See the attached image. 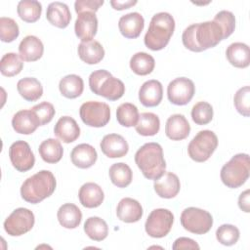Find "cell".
Returning a JSON list of instances; mask_svg holds the SVG:
<instances>
[{
	"instance_id": "6da1fadb",
	"label": "cell",
	"mask_w": 250,
	"mask_h": 250,
	"mask_svg": "<svg viewBox=\"0 0 250 250\" xmlns=\"http://www.w3.org/2000/svg\"><path fill=\"white\" fill-rule=\"evenodd\" d=\"M223 39V29L214 21L190 24L182 35L184 46L192 52H202L213 48Z\"/></svg>"
},
{
	"instance_id": "7a4b0ae2",
	"label": "cell",
	"mask_w": 250,
	"mask_h": 250,
	"mask_svg": "<svg viewBox=\"0 0 250 250\" xmlns=\"http://www.w3.org/2000/svg\"><path fill=\"white\" fill-rule=\"evenodd\" d=\"M135 162L145 178L157 180L166 169L162 146L157 143H146L142 146L135 154Z\"/></svg>"
},
{
	"instance_id": "3957f363",
	"label": "cell",
	"mask_w": 250,
	"mask_h": 250,
	"mask_svg": "<svg viewBox=\"0 0 250 250\" xmlns=\"http://www.w3.org/2000/svg\"><path fill=\"white\" fill-rule=\"evenodd\" d=\"M57 182L49 170H41L27 178L21 187V195L26 202L36 204L53 194Z\"/></svg>"
},
{
	"instance_id": "277c9868",
	"label": "cell",
	"mask_w": 250,
	"mask_h": 250,
	"mask_svg": "<svg viewBox=\"0 0 250 250\" xmlns=\"http://www.w3.org/2000/svg\"><path fill=\"white\" fill-rule=\"evenodd\" d=\"M174 30V18L166 12L157 13L150 20L148 29L144 38L145 45L152 51L162 50L169 43Z\"/></svg>"
},
{
	"instance_id": "5b68a950",
	"label": "cell",
	"mask_w": 250,
	"mask_h": 250,
	"mask_svg": "<svg viewBox=\"0 0 250 250\" xmlns=\"http://www.w3.org/2000/svg\"><path fill=\"white\" fill-rule=\"evenodd\" d=\"M89 87L94 94L109 101H117L125 93L124 83L104 69L95 70L90 74Z\"/></svg>"
},
{
	"instance_id": "8992f818",
	"label": "cell",
	"mask_w": 250,
	"mask_h": 250,
	"mask_svg": "<svg viewBox=\"0 0 250 250\" xmlns=\"http://www.w3.org/2000/svg\"><path fill=\"white\" fill-rule=\"evenodd\" d=\"M250 161L247 153L235 154L221 169V180L229 188L241 187L249 178Z\"/></svg>"
},
{
	"instance_id": "52a82bcc",
	"label": "cell",
	"mask_w": 250,
	"mask_h": 250,
	"mask_svg": "<svg viewBox=\"0 0 250 250\" xmlns=\"http://www.w3.org/2000/svg\"><path fill=\"white\" fill-rule=\"evenodd\" d=\"M218 146V138L213 131H199L188 146L189 157L196 162H204L210 158Z\"/></svg>"
},
{
	"instance_id": "ba28073f",
	"label": "cell",
	"mask_w": 250,
	"mask_h": 250,
	"mask_svg": "<svg viewBox=\"0 0 250 250\" xmlns=\"http://www.w3.org/2000/svg\"><path fill=\"white\" fill-rule=\"evenodd\" d=\"M182 227L194 234L207 233L213 226L212 215L203 209L196 207L186 208L180 218Z\"/></svg>"
},
{
	"instance_id": "9c48e42d",
	"label": "cell",
	"mask_w": 250,
	"mask_h": 250,
	"mask_svg": "<svg viewBox=\"0 0 250 250\" xmlns=\"http://www.w3.org/2000/svg\"><path fill=\"white\" fill-rule=\"evenodd\" d=\"M80 118L90 127H104L110 119L109 105L103 102L89 101L81 104L79 109Z\"/></svg>"
},
{
	"instance_id": "30bf717a",
	"label": "cell",
	"mask_w": 250,
	"mask_h": 250,
	"mask_svg": "<svg viewBox=\"0 0 250 250\" xmlns=\"http://www.w3.org/2000/svg\"><path fill=\"white\" fill-rule=\"evenodd\" d=\"M173 223L174 215L170 210L164 208L154 209L146 221V232L154 238L164 237L171 230Z\"/></svg>"
},
{
	"instance_id": "8fae6325",
	"label": "cell",
	"mask_w": 250,
	"mask_h": 250,
	"mask_svg": "<svg viewBox=\"0 0 250 250\" xmlns=\"http://www.w3.org/2000/svg\"><path fill=\"white\" fill-rule=\"evenodd\" d=\"M35 218L27 208H17L4 222V229L11 236H20L28 232L34 226Z\"/></svg>"
},
{
	"instance_id": "7c38bea8",
	"label": "cell",
	"mask_w": 250,
	"mask_h": 250,
	"mask_svg": "<svg viewBox=\"0 0 250 250\" xmlns=\"http://www.w3.org/2000/svg\"><path fill=\"white\" fill-rule=\"evenodd\" d=\"M195 93L192 80L187 77H178L172 80L167 87V97L170 103L176 105L188 104Z\"/></svg>"
},
{
	"instance_id": "4fadbf2b",
	"label": "cell",
	"mask_w": 250,
	"mask_h": 250,
	"mask_svg": "<svg viewBox=\"0 0 250 250\" xmlns=\"http://www.w3.org/2000/svg\"><path fill=\"white\" fill-rule=\"evenodd\" d=\"M9 156L12 165L19 172L30 170L35 163L34 154L29 145L24 141H16L9 148Z\"/></svg>"
},
{
	"instance_id": "5bb4252c",
	"label": "cell",
	"mask_w": 250,
	"mask_h": 250,
	"mask_svg": "<svg viewBox=\"0 0 250 250\" xmlns=\"http://www.w3.org/2000/svg\"><path fill=\"white\" fill-rule=\"evenodd\" d=\"M98 30V19L93 12H84L78 14L74 24L76 36L82 42L93 40Z\"/></svg>"
},
{
	"instance_id": "9a60e30c",
	"label": "cell",
	"mask_w": 250,
	"mask_h": 250,
	"mask_svg": "<svg viewBox=\"0 0 250 250\" xmlns=\"http://www.w3.org/2000/svg\"><path fill=\"white\" fill-rule=\"evenodd\" d=\"M103 153L109 158H119L127 154L129 146L127 141L118 134L105 135L100 144Z\"/></svg>"
},
{
	"instance_id": "2e32d148",
	"label": "cell",
	"mask_w": 250,
	"mask_h": 250,
	"mask_svg": "<svg viewBox=\"0 0 250 250\" xmlns=\"http://www.w3.org/2000/svg\"><path fill=\"white\" fill-rule=\"evenodd\" d=\"M145 26V20L138 12H132L122 16L118 21V27L121 34L129 39H135L140 36Z\"/></svg>"
},
{
	"instance_id": "e0dca14e",
	"label": "cell",
	"mask_w": 250,
	"mask_h": 250,
	"mask_svg": "<svg viewBox=\"0 0 250 250\" xmlns=\"http://www.w3.org/2000/svg\"><path fill=\"white\" fill-rule=\"evenodd\" d=\"M163 98L162 84L155 79L146 81L139 90V100L146 107H153L160 104Z\"/></svg>"
},
{
	"instance_id": "ac0fdd59",
	"label": "cell",
	"mask_w": 250,
	"mask_h": 250,
	"mask_svg": "<svg viewBox=\"0 0 250 250\" xmlns=\"http://www.w3.org/2000/svg\"><path fill=\"white\" fill-rule=\"evenodd\" d=\"M153 188L158 196L169 199L175 197L179 193L181 184L176 174L165 172L159 179L154 181Z\"/></svg>"
},
{
	"instance_id": "d6986e66",
	"label": "cell",
	"mask_w": 250,
	"mask_h": 250,
	"mask_svg": "<svg viewBox=\"0 0 250 250\" xmlns=\"http://www.w3.org/2000/svg\"><path fill=\"white\" fill-rule=\"evenodd\" d=\"M13 129L23 135H29L35 132L40 126L39 120L31 109H22L18 111L12 118Z\"/></svg>"
},
{
	"instance_id": "ffe728a7",
	"label": "cell",
	"mask_w": 250,
	"mask_h": 250,
	"mask_svg": "<svg viewBox=\"0 0 250 250\" xmlns=\"http://www.w3.org/2000/svg\"><path fill=\"white\" fill-rule=\"evenodd\" d=\"M189 132L190 125L183 114H173L167 119L165 125V134L170 140H185L189 135Z\"/></svg>"
},
{
	"instance_id": "44dd1931",
	"label": "cell",
	"mask_w": 250,
	"mask_h": 250,
	"mask_svg": "<svg viewBox=\"0 0 250 250\" xmlns=\"http://www.w3.org/2000/svg\"><path fill=\"white\" fill-rule=\"evenodd\" d=\"M143 207L136 199L131 197L122 198L117 204V218L125 223H136L143 216Z\"/></svg>"
},
{
	"instance_id": "7402d4cb",
	"label": "cell",
	"mask_w": 250,
	"mask_h": 250,
	"mask_svg": "<svg viewBox=\"0 0 250 250\" xmlns=\"http://www.w3.org/2000/svg\"><path fill=\"white\" fill-rule=\"evenodd\" d=\"M54 134L63 143L69 144L78 139L80 136V128L72 117L62 116L54 127Z\"/></svg>"
},
{
	"instance_id": "603a6c76",
	"label": "cell",
	"mask_w": 250,
	"mask_h": 250,
	"mask_svg": "<svg viewBox=\"0 0 250 250\" xmlns=\"http://www.w3.org/2000/svg\"><path fill=\"white\" fill-rule=\"evenodd\" d=\"M44 52V46L42 41L34 36H25L19 45V55L24 62H35L38 61Z\"/></svg>"
},
{
	"instance_id": "cb8c5ba5",
	"label": "cell",
	"mask_w": 250,
	"mask_h": 250,
	"mask_svg": "<svg viewBox=\"0 0 250 250\" xmlns=\"http://www.w3.org/2000/svg\"><path fill=\"white\" fill-rule=\"evenodd\" d=\"M70 158L72 164L81 169L92 167L98 158L97 151L94 146L89 144H80L73 147Z\"/></svg>"
},
{
	"instance_id": "d4e9b609",
	"label": "cell",
	"mask_w": 250,
	"mask_h": 250,
	"mask_svg": "<svg viewBox=\"0 0 250 250\" xmlns=\"http://www.w3.org/2000/svg\"><path fill=\"white\" fill-rule=\"evenodd\" d=\"M46 18L51 24L59 28H65L70 22L71 14L66 4L56 1L49 4L46 12Z\"/></svg>"
},
{
	"instance_id": "484cf974",
	"label": "cell",
	"mask_w": 250,
	"mask_h": 250,
	"mask_svg": "<svg viewBox=\"0 0 250 250\" xmlns=\"http://www.w3.org/2000/svg\"><path fill=\"white\" fill-rule=\"evenodd\" d=\"M78 198L80 203L86 208L99 207L104 198L102 188L96 183L84 184L78 192Z\"/></svg>"
},
{
	"instance_id": "4316f807",
	"label": "cell",
	"mask_w": 250,
	"mask_h": 250,
	"mask_svg": "<svg viewBox=\"0 0 250 250\" xmlns=\"http://www.w3.org/2000/svg\"><path fill=\"white\" fill-rule=\"evenodd\" d=\"M229 62L238 68H245L250 63V50L248 45L242 42L231 43L226 51Z\"/></svg>"
},
{
	"instance_id": "83f0119b",
	"label": "cell",
	"mask_w": 250,
	"mask_h": 250,
	"mask_svg": "<svg viewBox=\"0 0 250 250\" xmlns=\"http://www.w3.org/2000/svg\"><path fill=\"white\" fill-rule=\"evenodd\" d=\"M78 56L88 64L99 63L104 57V49L99 41L91 40L81 42L78 45Z\"/></svg>"
},
{
	"instance_id": "f1b7e54d",
	"label": "cell",
	"mask_w": 250,
	"mask_h": 250,
	"mask_svg": "<svg viewBox=\"0 0 250 250\" xmlns=\"http://www.w3.org/2000/svg\"><path fill=\"white\" fill-rule=\"evenodd\" d=\"M57 217L60 225L63 228L75 229L81 223L82 213L75 204L65 203L59 208Z\"/></svg>"
},
{
	"instance_id": "f546056e",
	"label": "cell",
	"mask_w": 250,
	"mask_h": 250,
	"mask_svg": "<svg viewBox=\"0 0 250 250\" xmlns=\"http://www.w3.org/2000/svg\"><path fill=\"white\" fill-rule=\"evenodd\" d=\"M19 94L27 102H35L42 97L43 87L39 80L34 77H24L18 81Z\"/></svg>"
},
{
	"instance_id": "4dcf8cb0",
	"label": "cell",
	"mask_w": 250,
	"mask_h": 250,
	"mask_svg": "<svg viewBox=\"0 0 250 250\" xmlns=\"http://www.w3.org/2000/svg\"><path fill=\"white\" fill-rule=\"evenodd\" d=\"M59 89L63 97L75 99L83 93L84 82L79 75L68 74L60 80Z\"/></svg>"
},
{
	"instance_id": "1f68e13d",
	"label": "cell",
	"mask_w": 250,
	"mask_h": 250,
	"mask_svg": "<svg viewBox=\"0 0 250 250\" xmlns=\"http://www.w3.org/2000/svg\"><path fill=\"white\" fill-rule=\"evenodd\" d=\"M39 154L41 158L50 164L58 163L63 154V149L61 142L56 139H47L39 146Z\"/></svg>"
},
{
	"instance_id": "d6a6232c",
	"label": "cell",
	"mask_w": 250,
	"mask_h": 250,
	"mask_svg": "<svg viewBox=\"0 0 250 250\" xmlns=\"http://www.w3.org/2000/svg\"><path fill=\"white\" fill-rule=\"evenodd\" d=\"M155 66L153 57L145 52H138L130 60V68L138 75H147L152 72Z\"/></svg>"
},
{
	"instance_id": "836d02e7",
	"label": "cell",
	"mask_w": 250,
	"mask_h": 250,
	"mask_svg": "<svg viewBox=\"0 0 250 250\" xmlns=\"http://www.w3.org/2000/svg\"><path fill=\"white\" fill-rule=\"evenodd\" d=\"M135 128L142 136H154L160 129L159 117L152 112H143L140 114Z\"/></svg>"
},
{
	"instance_id": "e575fe53",
	"label": "cell",
	"mask_w": 250,
	"mask_h": 250,
	"mask_svg": "<svg viewBox=\"0 0 250 250\" xmlns=\"http://www.w3.org/2000/svg\"><path fill=\"white\" fill-rule=\"evenodd\" d=\"M108 175L111 183L117 188L128 187L133 179V172L131 168L123 162L112 164L109 168Z\"/></svg>"
},
{
	"instance_id": "d590c367",
	"label": "cell",
	"mask_w": 250,
	"mask_h": 250,
	"mask_svg": "<svg viewBox=\"0 0 250 250\" xmlns=\"http://www.w3.org/2000/svg\"><path fill=\"white\" fill-rule=\"evenodd\" d=\"M84 231L92 240L102 241L108 234V227L104 220L94 216L88 218L84 223Z\"/></svg>"
},
{
	"instance_id": "8d00e7d4",
	"label": "cell",
	"mask_w": 250,
	"mask_h": 250,
	"mask_svg": "<svg viewBox=\"0 0 250 250\" xmlns=\"http://www.w3.org/2000/svg\"><path fill=\"white\" fill-rule=\"evenodd\" d=\"M19 17L26 22H35L42 13V5L35 0H21L17 7Z\"/></svg>"
},
{
	"instance_id": "74e56055",
	"label": "cell",
	"mask_w": 250,
	"mask_h": 250,
	"mask_svg": "<svg viewBox=\"0 0 250 250\" xmlns=\"http://www.w3.org/2000/svg\"><path fill=\"white\" fill-rule=\"evenodd\" d=\"M23 67V62L16 53L5 54L0 61V71L4 76L13 77L18 75Z\"/></svg>"
},
{
	"instance_id": "f35d334b",
	"label": "cell",
	"mask_w": 250,
	"mask_h": 250,
	"mask_svg": "<svg viewBox=\"0 0 250 250\" xmlns=\"http://www.w3.org/2000/svg\"><path fill=\"white\" fill-rule=\"evenodd\" d=\"M139 116L140 114L137 106L131 103L121 104L116 109L117 121L124 127L136 126Z\"/></svg>"
},
{
	"instance_id": "ab89813d",
	"label": "cell",
	"mask_w": 250,
	"mask_h": 250,
	"mask_svg": "<svg viewBox=\"0 0 250 250\" xmlns=\"http://www.w3.org/2000/svg\"><path fill=\"white\" fill-rule=\"evenodd\" d=\"M191 118L197 125H206L213 119V107L207 102H199L191 108Z\"/></svg>"
},
{
	"instance_id": "60d3db41",
	"label": "cell",
	"mask_w": 250,
	"mask_h": 250,
	"mask_svg": "<svg viewBox=\"0 0 250 250\" xmlns=\"http://www.w3.org/2000/svg\"><path fill=\"white\" fill-rule=\"evenodd\" d=\"M239 229L229 224H224L220 226L216 230L217 240L226 246H231L235 244L239 239Z\"/></svg>"
},
{
	"instance_id": "b9f144b4",
	"label": "cell",
	"mask_w": 250,
	"mask_h": 250,
	"mask_svg": "<svg viewBox=\"0 0 250 250\" xmlns=\"http://www.w3.org/2000/svg\"><path fill=\"white\" fill-rule=\"evenodd\" d=\"M20 29L18 23L11 18H0V39L3 42L10 43L18 38Z\"/></svg>"
},
{
	"instance_id": "7bdbcfd3",
	"label": "cell",
	"mask_w": 250,
	"mask_h": 250,
	"mask_svg": "<svg viewBox=\"0 0 250 250\" xmlns=\"http://www.w3.org/2000/svg\"><path fill=\"white\" fill-rule=\"evenodd\" d=\"M233 104L236 110L243 116L250 115V87L244 86L236 91L233 97Z\"/></svg>"
},
{
	"instance_id": "ee69618b",
	"label": "cell",
	"mask_w": 250,
	"mask_h": 250,
	"mask_svg": "<svg viewBox=\"0 0 250 250\" xmlns=\"http://www.w3.org/2000/svg\"><path fill=\"white\" fill-rule=\"evenodd\" d=\"M213 21H216L221 26V28L223 29L224 39H227L234 31L235 18H234V15L231 12L226 11V10L220 11L219 13L216 14Z\"/></svg>"
},
{
	"instance_id": "f6af8a7d",
	"label": "cell",
	"mask_w": 250,
	"mask_h": 250,
	"mask_svg": "<svg viewBox=\"0 0 250 250\" xmlns=\"http://www.w3.org/2000/svg\"><path fill=\"white\" fill-rule=\"evenodd\" d=\"M31 110L37 116L40 126H43V125L51 122V120L53 119V117L55 116V113H56L54 105L48 102H43V103H40V104L34 105L31 108Z\"/></svg>"
},
{
	"instance_id": "bcb514c9",
	"label": "cell",
	"mask_w": 250,
	"mask_h": 250,
	"mask_svg": "<svg viewBox=\"0 0 250 250\" xmlns=\"http://www.w3.org/2000/svg\"><path fill=\"white\" fill-rule=\"evenodd\" d=\"M103 4L104 0H77L74 3V9L77 14L84 12L96 13Z\"/></svg>"
},
{
	"instance_id": "7dc6e473",
	"label": "cell",
	"mask_w": 250,
	"mask_h": 250,
	"mask_svg": "<svg viewBox=\"0 0 250 250\" xmlns=\"http://www.w3.org/2000/svg\"><path fill=\"white\" fill-rule=\"evenodd\" d=\"M172 248L174 250H180V249H199V245L191 238L188 237H180L177 238L174 243Z\"/></svg>"
},
{
	"instance_id": "c3c4849f",
	"label": "cell",
	"mask_w": 250,
	"mask_h": 250,
	"mask_svg": "<svg viewBox=\"0 0 250 250\" xmlns=\"http://www.w3.org/2000/svg\"><path fill=\"white\" fill-rule=\"evenodd\" d=\"M249 192H250L249 189H246L243 192H241L238 197V206L242 211L246 213L250 212V200H249L250 193Z\"/></svg>"
},
{
	"instance_id": "681fc988",
	"label": "cell",
	"mask_w": 250,
	"mask_h": 250,
	"mask_svg": "<svg viewBox=\"0 0 250 250\" xmlns=\"http://www.w3.org/2000/svg\"><path fill=\"white\" fill-rule=\"evenodd\" d=\"M109 3H110V5L112 6L113 9L121 11V10H124V9H129L132 6H135L137 4V1L136 0H134V1H132V0H126V1L111 0Z\"/></svg>"
}]
</instances>
